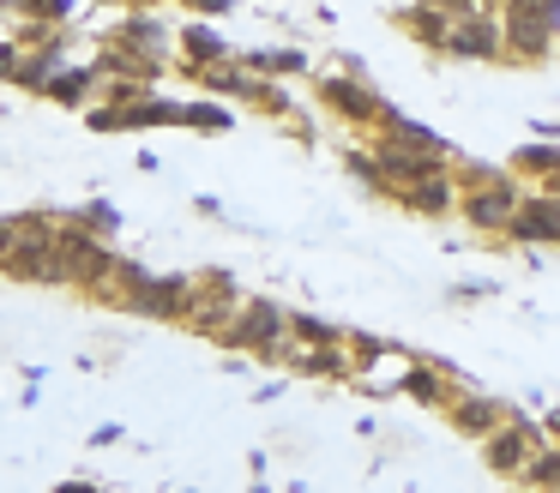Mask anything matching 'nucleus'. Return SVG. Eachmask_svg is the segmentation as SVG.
<instances>
[{
    "mask_svg": "<svg viewBox=\"0 0 560 493\" xmlns=\"http://www.w3.org/2000/svg\"><path fill=\"white\" fill-rule=\"evenodd\" d=\"M19 67H25V43L19 36H0V84H13Z\"/></svg>",
    "mask_w": 560,
    "mask_h": 493,
    "instance_id": "c85d7f7f",
    "label": "nucleus"
},
{
    "mask_svg": "<svg viewBox=\"0 0 560 493\" xmlns=\"http://www.w3.org/2000/svg\"><path fill=\"white\" fill-rule=\"evenodd\" d=\"M283 337H290V319H283L278 301H266V295H242V307H235V319L218 331V343L242 349V355H259V361H278Z\"/></svg>",
    "mask_w": 560,
    "mask_h": 493,
    "instance_id": "f03ea898",
    "label": "nucleus"
},
{
    "mask_svg": "<svg viewBox=\"0 0 560 493\" xmlns=\"http://www.w3.org/2000/svg\"><path fill=\"white\" fill-rule=\"evenodd\" d=\"M103 43L121 48V55L133 60L145 79H163V67L175 60V31H170V24H163L151 7H133L121 24H115V31H103Z\"/></svg>",
    "mask_w": 560,
    "mask_h": 493,
    "instance_id": "f257e3e1",
    "label": "nucleus"
},
{
    "mask_svg": "<svg viewBox=\"0 0 560 493\" xmlns=\"http://www.w3.org/2000/svg\"><path fill=\"white\" fill-rule=\"evenodd\" d=\"M283 319H290V337H307V343H338V337H350L343 325H326L314 313H283Z\"/></svg>",
    "mask_w": 560,
    "mask_h": 493,
    "instance_id": "393cba45",
    "label": "nucleus"
},
{
    "mask_svg": "<svg viewBox=\"0 0 560 493\" xmlns=\"http://www.w3.org/2000/svg\"><path fill=\"white\" fill-rule=\"evenodd\" d=\"M133 7H158V0H133Z\"/></svg>",
    "mask_w": 560,
    "mask_h": 493,
    "instance_id": "f704fd0d",
    "label": "nucleus"
},
{
    "mask_svg": "<svg viewBox=\"0 0 560 493\" xmlns=\"http://www.w3.org/2000/svg\"><path fill=\"white\" fill-rule=\"evenodd\" d=\"M85 127L91 132H127L121 127V103H85Z\"/></svg>",
    "mask_w": 560,
    "mask_h": 493,
    "instance_id": "bb28decb",
    "label": "nucleus"
},
{
    "mask_svg": "<svg viewBox=\"0 0 560 493\" xmlns=\"http://www.w3.org/2000/svg\"><path fill=\"white\" fill-rule=\"evenodd\" d=\"M19 235H25V223H19V216H0V259L19 247Z\"/></svg>",
    "mask_w": 560,
    "mask_h": 493,
    "instance_id": "7c9ffc66",
    "label": "nucleus"
},
{
    "mask_svg": "<svg viewBox=\"0 0 560 493\" xmlns=\"http://www.w3.org/2000/svg\"><path fill=\"white\" fill-rule=\"evenodd\" d=\"M121 127H127V132L187 127V103H175V96H158V91H145L139 103H121Z\"/></svg>",
    "mask_w": 560,
    "mask_h": 493,
    "instance_id": "dca6fc26",
    "label": "nucleus"
},
{
    "mask_svg": "<svg viewBox=\"0 0 560 493\" xmlns=\"http://www.w3.org/2000/svg\"><path fill=\"white\" fill-rule=\"evenodd\" d=\"M512 168L530 180H542L548 192H560V139H536V144H518L512 151Z\"/></svg>",
    "mask_w": 560,
    "mask_h": 493,
    "instance_id": "aec40b11",
    "label": "nucleus"
},
{
    "mask_svg": "<svg viewBox=\"0 0 560 493\" xmlns=\"http://www.w3.org/2000/svg\"><path fill=\"white\" fill-rule=\"evenodd\" d=\"M121 439H127V427H121V421H103V427L91 433V445H97V451H103V445H121Z\"/></svg>",
    "mask_w": 560,
    "mask_h": 493,
    "instance_id": "473e14b6",
    "label": "nucleus"
},
{
    "mask_svg": "<svg viewBox=\"0 0 560 493\" xmlns=\"http://www.w3.org/2000/svg\"><path fill=\"white\" fill-rule=\"evenodd\" d=\"M115 259L121 253L109 247V235H97V228H85L79 216H61V277L73 289H103V277L115 271Z\"/></svg>",
    "mask_w": 560,
    "mask_h": 493,
    "instance_id": "7ed1b4c3",
    "label": "nucleus"
},
{
    "mask_svg": "<svg viewBox=\"0 0 560 493\" xmlns=\"http://www.w3.org/2000/svg\"><path fill=\"white\" fill-rule=\"evenodd\" d=\"M49 103H61V108H85V103H97L103 96V72H97V60H85V67H61L49 79Z\"/></svg>",
    "mask_w": 560,
    "mask_h": 493,
    "instance_id": "a211bd4d",
    "label": "nucleus"
},
{
    "mask_svg": "<svg viewBox=\"0 0 560 493\" xmlns=\"http://www.w3.org/2000/svg\"><path fill=\"white\" fill-rule=\"evenodd\" d=\"M380 132H386V139H398V144H416V151H434V156H446V163H458V151H452V144L440 139V132H428L422 120L398 115V108H392V120H386Z\"/></svg>",
    "mask_w": 560,
    "mask_h": 493,
    "instance_id": "4be33fe9",
    "label": "nucleus"
},
{
    "mask_svg": "<svg viewBox=\"0 0 560 493\" xmlns=\"http://www.w3.org/2000/svg\"><path fill=\"white\" fill-rule=\"evenodd\" d=\"M398 391L416 397V403H428V409H446L452 397H458V385H452L446 367H434V361H410V367H404V379H398Z\"/></svg>",
    "mask_w": 560,
    "mask_h": 493,
    "instance_id": "6ab92c4d",
    "label": "nucleus"
},
{
    "mask_svg": "<svg viewBox=\"0 0 560 493\" xmlns=\"http://www.w3.org/2000/svg\"><path fill=\"white\" fill-rule=\"evenodd\" d=\"M182 7L206 12V19H223V12H235V7H242V0H182Z\"/></svg>",
    "mask_w": 560,
    "mask_h": 493,
    "instance_id": "2f4dec72",
    "label": "nucleus"
},
{
    "mask_svg": "<svg viewBox=\"0 0 560 493\" xmlns=\"http://www.w3.org/2000/svg\"><path fill=\"white\" fill-rule=\"evenodd\" d=\"M446 55H458V60H500V55H506V31H500V19L488 7L458 12V19H452V36H446Z\"/></svg>",
    "mask_w": 560,
    "mask_h": 493,
    "instance_id": "ddd939ff",
    "label": "nucleus"
},
{
    "mask_svg": "<svg viewBox=\"0 0 560 493\" xmlns=\"http://www.w3.org/2000/svg\"><path fill=\"white\" fill-rule=\"evenodd\" d=\"M73 12H79V0H31L25 19H43V24H73Z\"/></svg>",
    "mask_w": 560,
    "mask_h": 493,
    "instance_id": "cd10ccee",
    "label": "nucleus"
},
{
    "mask_svg": "<svg viewBox=\"0 0 560 493\" xmlns=\"http://www.w3.org/2000/svg\"><path fill=\"white\" fill-rule=\"evenodd\" d=\"M151 84L145 79H103V103H139Z\"/></svg>",
    "mask_w": 560,
    "mask_h": 493,
    "instance_id": "c756f323",
    "label": "nucleus"
},
{
    "mask_svg": "<svg viewBox=\"0 0 560 493\" xmlns=\"http://www.w3.org/2000/svg\"><path fill=\"white\" fill-rule=\"evenodd\" d=\"M187 127H194V132H230L235 127V108L223 103V96H218V103H187Z\"/></svg>",
    "mask_w": 560,
    "mask_h": 493,
    "instance_id": "b1692460",
    "label": "nucleus"
},
{
    "mask_svg": "<svg viewBox=\"0 0 560 493\" xmlns=\"http://www.w3.org/2000/svg\"><path fill=\"white\" fill-rule=\"evenodd\" d=\"M452 19H458V12L434 7V0H416V7L404 12V31H410L422 48H446V36H452Z\"/></svg>",
    "mask_w": 560,
    "mask_h": 493,
    "instance_id": "412c9836",
    "label": "nucleus"
},
{
    "mask_svg": "<svg viewBox=\"0 0 560 493\" xmlns=\"http://www.w3.org/2000/svg\"><path fill=\"white\" fill-rule=\"evenodd\" d=\"M392 199L404 204V211H416V216H446L452 204H458V175H428V180H416V187H404V192H392Z\"/></svg>",
    "mask_w": 560,
    "mask_h": 493,
    "instance_id": "f3484780",
    "label": "nucleus"
},
{
    "mask_svg": "<svg viewBox=\"0 0 560 493\" xmlns=\"http://www.w3.org/2000/svg\"><path fill=\"white\" fill-rule=\"evenodd\" d=\"M319 108H331V115L343 120V127H386L392 120V103L374 91V84H362V72H326V79L314 84Z\"/></svg>",
    "mask_w": 560,
    "mask_h": 493,
    "instance_id": "39448f33",
    "label": "nucleus"
},
{
    "mask_svg": "<svg viewBox=\"0 0 560 493\" xmlns=\"http://www.w3.org/2000/svg\"><path fill=\"white\" fill-rule=\"evenodd\" d=\"M218 60H235V43L206 19V12H199V19H187L182 31H175V67H182L187 79H199V72L218 67Z\"/></svg>",
    "mask_w": 560,
    "mask_h": 493,
    "instance_id": "f8f14e48",
    "label": "nucleus"
},
{
    "mask_svg": "<svg viewBox=\"0 0 560 493\" xmlns=\"http://www.w3.org/2000/svg\"><path fill=\"white\" fill-rule=\"evenodd\" d=\"M446 415H452V427L458 433H470V439H488V433L500 427V421L512 415V409H500L494 397H482V391H458L446 403Z\"/></svg>",
    "mask_w": 560,
    "mask_h": 493,
    "instance_id": "2eb2a0df",
    "label": "nucleus"
},
{
    "mask_svg": "<svg viewBox=\"0 0 560 493\" xmlns=\"http://www.w3.org/2000/svg\"><path fill=\"white\" fill-rule=\"evenodd\" d=\"M536 445H548V433L536 427V421H524V415H506V421H500V427L482 439V457H488V469H494L500 481H518L524 463L536 457Z\"/></svg>",
    "mask_w": 560,
    "mask_h": 493,
    "instance_id": "0eeeda50",
    "label": "nucleus"
},
{
    "mask_svg": "<svg viewBox=\"0 0 560 493\" xmlns=\"http://www.w3.org/2000/svg\"><path fill=\"white\" fill-rule=\"evenodd\" d=\"M278 361L290 373H307V379H350L355 373V349L350 337H338V343H307V337H283Z\"/></svg>",
    "mask_w": 560,
    "mask_h": 493,
    "instance_id": "1a4fd4ad",
    "label": "nucleus"
},
{
    "mask_svg": "<svg viewBox=\"0 0 560 493\" xmlns=\"http://www.w3.org/2000/svg\"><path fill=\"white\" fill-rule=\"evenodd\" d=\"M199 84H206L211 96H223V103H247V108H259V96H266L278 79L254 72L242 55H235V60H218V67H206V72H199Z\"/></svg>",
    "mask_w": 560,
    "mask_h": 493,
    "instance_id": "4468645a",
    "label": "nucleus"
},
{
    "mask_svg": "<svg viewBox=\"0 0 560 493\" xmlns=\"http://www.w3.org/2000/svg\"><path fill=\"white\" fill-rule=\"evenodd\" d=\"M235 307H242V289H235V277L230 271H199V295H194V307H187V331H199V337H218L223 325L235 319Z\"/></svg>",
    "mask_w": 560,
    "mask_h": 493,
    "instance_id": "9d476101",
    "label": "nucleus"
},
{
    "mask_svg": "<svg viewBox=\"0 0 560 493\" xmlns=\"http://www.w3.org/2000/svg\"><path fill=\"white\" fill-rule=\"evenodd\" d=\"M506 240H518V247H560V192H548V187L524 192L506 223Z\"/></svg>",
    "mask_w": 560,
    "mask_h": 493,
    "instance_id": "9b49d317",
    "label": "nucleus"
},
{
    "mask_svg": "<svg viewBox=\"0 0 560 493\" xmlns=\"http://www.w3.org/2000/svg\"><path fill=\"white\" fill-rule=\"evenodd\" d=\"M518 199H524V187H518L512 175L482 180V187H458L464 223L482 228V235H506V223H512V211H518Z\"/></svg>",
    "mask_w": 560,
    "mask_h": 493,
    "instance_id": "6e6552de",
    "label": "nucleus"
},
{
    "mask_svg": "<svg viewBox=\"0 0 560 493\" xmlns=\"http://www.w3.org/2000/svg\"><path fill=\"white\" fill-rule=\"evenodd\" d=\"M247 67L254 72H266V79H302L307 72V55L302 48H247Z\"/></svg>",
    "mask_w": 560,
    "mask_h": 493,
    "instance_id": "5701e85b",
    "label": "nucleus"
},
{
    "mask_svg": "<svg viewBox=\"0 0 560 493\" xmlns=\"http://www.w3.org/2000/svg\"><path fill=\"white\" fill-rule=\"evenodd\" d=\"M109 7H133V0H109Z\"/></svg>",
    "mask_w": 560,
    "mask_h": 493,
    "instance_id": "c9c22d12",
    "label": "nucleus"
},
{
    "mask_svg": "<svg viewBox=\"0 0 560 493\" xmlns=\"http://www.w3.org/2000/svg\"><path fill=\"white\" fill-rule=\"evenodd\" d=\"M500 31H506V55L542 60L560 36V0H506L500 7Z\"/></svg>",
    "mask_w": 560,
    "mask_h": 493,
    "instance_id": "20e7f679",
    "label": "nucleus"
},
{
    "mask_svg": "<svg viewBox=\"0 0 560 493\" xmlns=\"http://www.w3.org/2000/svg\"><path fill=\"white\" fill-rule=\"evenodd\" d=\"M73 216H79V223H85V228H97V235H109V240L121 235V211H115L109 199H91V204H79Z\"/></svg>",
    "mask_w": 560,
    "mask_h": 493,
    "instance_id": "a878e982",
    "label": "nucleus"
},
{
    "mask_svg": "<svg viewBox=\"0 0 560 493\" xmlns=\"http://www.w3.org/2000/svg\"><path fill=\"white\" fill-rule=\"evenodd\" d=\"M199 295V277L187 271H151L145 283H139V295L127 301V313H139V319H163V325H182L187 307H194Z\"/></svg>",
    "mask_w": 560,
    "mask_h": 493,
    "instance_id": "423d86ee",
    "label": "nucleus"
},
{
    "mask_svg": "<svg viewBox=\"0 0 560 493\" xmlns=\"http://www.w3.org/2000/svg\"><path fill=\"white\" fill-rule=\"evenodd\" d=\"M194 211H199V216H230V211H223L218 199H206V192H199V199H194Z\"/></svg>",
    "mask_w": 560,
    "mask_h": 493,
    "instance_id": "72a5a7b5",
    "label": "nucleus"
}]
</instances>
